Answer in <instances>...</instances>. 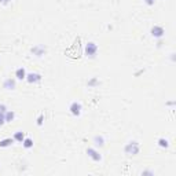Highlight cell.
I'll list each match as a JSON object with an SVG mask.
<instances>
[{
  "mask_svg": "<svg viewBox=\"0 0 176 176\" xmlns=\"http://www.w3.org/2000/svg\"><path fill=\"white\" fill-rule=\"evenodd\" d=\"M167 105H168V106H173V105H175V102H168Z\"/></svg>",
  "mask_w": 176,
  "mask_h": 176,
  "instance_id": "23",
  "label": "cell"
},
{
  "mask_svg": "<svg viewBox=\"0 0 176 176\" xmlns=\"http://www.w3.org/2000/svg\"><path fill=\"white\" fill-rule=\"evenodd\" d=\"M7 110H8V109H7V106H6V105H3V103H0V113L4 114V113L7 112Z\"/></svg>",
  "mask_w": 176,
  "mask_h": 176,
  "instance_id": "17",
  "label": "cell"
},
{
  "mask_svg": "<svg viewBox=\"0 0 176 176\" xmlns=\"http://www.w3.org/2000/svg\"><path fill=\"white\" fill-rule=\"evenodd\" d=\"M158 146L163 147V149H167V147H169V142H168V139H165V138H160L158 139Z\"/></svg>",
  "mask_w": 176,
  "mask_h": 176,
  "instance_id": "16",
  "label": "cell"
},
{
  "mask_svg": "<svg viewBox=\"0 0 176 176\" xmlns=\"http://www.w3.org/2000/svg\"><path fill=\"white\" fill-rule=\"evenodd\" d=\"M87 156L92 161H95V163H99V161L102 160V156H100L99 152L96 150V147H88L87 149Z\"/></svg>",
  "mask_w": 176,
  "mask_h": 176,
  "instance_id": "3",
  "label": "cell"
},
{
  "mask_svg": "<svg viewBox=\"0 0 176 176\" xmlns=\"http://www.w3.org/2000/svg\"><path fill=\"white\" fill-rule=\"evenodd\" d=\"M25 80L29 83V84H36V83L41 81V74L40 73H28Z\"/></svg>",
  "mask_w": 176,
  "mask_h": 176,
  "instance_id": "6",
  "label": "cell"
},
{
  "mask_svg": "<svg viewBox=\"0 0 176 176\" xmlns=\"http://www.w3.org/2000/svg\"><path fill=\"white\" fill-rule=\"evenodd\" d=\"M139 152H141V145L136 141H131L124 146V153L127 156H138Z\"/></svg>",
  "mask_w": 176,
  "mask_h": 176,
  "instance_id": "1",
  "label": "cell"
},
{
  "mask_svg": "<svg viewBox=\"0 0 176 176\" xmlns=\"http://www.w3.org/2000/svg\"><path fill=\"white\" fill-rule=\"evenodd\" d=\"M105 138H103L102 135H95L94 136V145L95 147H103L105 146Z\"/></svg>",
  "mask_w": 176,
  "mask_h": 176,
  "instance_id": "9",
  "label": "cell"
},
{
  "mask_svg": "<svg viewBox=\"0 0 176 176\" xmlns=\"http://www.w3.org/2000/svg\"><path fill=\"white\" fill-rule=\"evenodd\" d=\"M69 110H70V113L73 114V116H80V114H81V110H83V106H81V103H80V102L74 100V102H72V103H70Z\"/></svg>",
  "mask_w": 176,
  "mask_h": 176,
  "instance_id": "4",
  "label": "cell"
},
{
  "mask_svg": "<svg viewBox=\"0 0 176 176\" xmlns=\"http://www.w3.org/2000/svg\"><path fill=\"white\" fill-rule=\"evenodd\" d=\"M142 175H154V172H152V171H145V172H142Z\"/></svg>",
  "mask_w": 176,
  "mask_h": 176,
  "instance_id": "22",
  "label": "cell"
},
{
  "mask_svg": "<svg viewBox=\"0 0 176 176\" xmlns=\"http://www.w3.org/2000/svg\"><path fill=\"white\" fill-rule=\"evenodd\" d=\"M3 87L6 89H8V91H13V89H15V87H17V81L14 80V78L8 77L4 80V83H3Z\"/></svg>",
  "mask_w": 176,
  "mask_h": 176,
  "instance_id": "7",
  "label": "cell"
},
{
  "mask_svg": "<svg viewBox=\"0 0 176 176\" xmlns=\"http://www.w3.org/2000/svg\"><path fill=\"white\" fill-rule=\"evenodd\" d=\"M22 146L25 149H32V147H33V141H32L30 138H25L22 141Z\"/></svg>",
  "mask_w": 176,
  "mask_h": 176,
  "instance_id": "14",
  "label": "cell"
},
{
  "mask_svg": "<svg viewBox=\"0 0 176 176\" xmlns=\"http://www.w3.org/2000/svg\"><path fill=\"white\" fill-rule=\"evenodd\" d=\"M26 70H25V67H18V69L15 70V77L18 78V80H25L26 78Z\"/></svg>",
  "mask_w": 176,
  "mask_h": 176,
  "instance_id": "10",
  "label": "cell"
},
{
  "mask_svg": "<svg viewBox=\"0 0 176 176\" xmlns=\"http://www.w3.org/2000/svg\"><path fill=\"white\" fill-rule=\"evenodd\" d=\"M143 2H145L147 6H154L156 4V0H143Z\"/></svg>",
  "mask_w": 176,
  "mask_h": 176,
  "instance_id": "20",
  "label": "cell"
},
{
  "mask_svg": "<svg viewBox=\"0 0 176 176\" xmlns=\"http://www.w3.org/2000/svg\"><path fill=\"white\" fill-rule=\"evenodd\" d=\"M43 120H44V117H43V114H41V116H39V118H37V125H41Z\"/></svg>",
  "mask_w": 176,
  "mask_h": 176,
  "instance_id": "21",
  "label": "cell"
},
{
  "mask_svg": "<svg viewBox=\"0 0 176 176\" xmlns=\"http://www.w3.org/2000/svg\"><path fill=\"white\" fill-rule=\"evenodd\" d=\"M4 118H6V123H11V121H14V118H15V113L13 110H7L4 113Z\"/></svg>",
  "mask_w": 176,
  "mask_h": 176,
  "instance_id": "11",
  "label": "cell"
},
{
  "mask_svg": "<svg viewBox=\"0 0 176 176\" xmlns=\"http://www.w3.org/2000/svg\"><path fill=\"white\" fill-rule=\"evenodd\" d=\"M4 124H6L4 114H3V113H0V127H2V125H4Z\"/></svg>",
  "mask_w": 176,
  "mask_h": 176,
  "instance_id": "18",
  "label": "cell"
},
{
  "mask_svg": "<svg viewBox=\"0 0 176 176\" xmlns=\"http://www.w3.org/2000/svg\"><path fill=\"white\" fill-rule=\"evenodd\" d=\"M96 52H98V45H96V43L88 41L87 45H85V55H87L88 58H95Z\"/></svg>",
  "mask_w": 176,
  "mask_h": 176,
  "instance_id": "2",
  "label": "cell"
},
{
  "mask_svg": "<svg viewBox=\"0 0 176 176\" xmlns=\"http://www.w3.org/2000/svg\"><path fill=\"white\" fill-rule=\"evenodd\" d=\"M32 54L36 56H43L45 54V47L44 45H35V47L32 48Z\"/></svg>",
  "mask_w": 176,
  "mask_h": 176,
  "instance_id": "8",
  "label": "cell"
},
{
  "mask_svg": "<svg viewBox=\"0 0 176 176\" xmlns=\"http://www.w3.org/2000/svg\"><path fill=\"white\" fill-rule=\"evenodd\" d=\"M25 138H26V136H25V134H24L22 131H17L15 134H14V141H15V142L22 143V141H24Z\"/></svg>",
  "mask_w": 176,
  "mask_h": 176,
  "instance_id": "13",
  "label": "cell"
},
{
  "mask_svg": "<svg viewBox=\"0 0 176 176\" xmlns=\"http://www.w3.org/2000/svg\"><path fill=\"white\" fill-rule=\"evenodd\" d=\"M98 84H99V80H98L96 77H91V78L88 80V83H87V85H88L89 88H94V87H96Z\"/></svg>",
  "mask_w": 176,
  "mask_h": 176,
  "instance_id": "15",
  "label": "cell"
},
{
  "mask_svg": "<svg viewBox=\"0 0 176 176\" xmlns=\"http://www.w3.org/2000/svg\"><path fill=\"white\" fill-rule=\"evenodd\" d=\"M11 2H13V0H0V4H2V6H8Z\"/></svg>",
  "mask_w": 176,
  "mask_h": 176,
  "instance_id": "19",
  "label": "cell"
},
{
  "mask_svg": "<svg viewBox=\"0 0 176 176\" xmlns=\"http://www.w3.org/2000/svg\"><path fill=\"white\" fill-rule=\"evenodd\" d=\"M14 142H15L14 138H6V139H3V141H0V147H8V146H11Z\"/></svg>",
  "mask_w": 176,
  "mask_h": 176,
  "instance_id": "12",
  "label": "cell"
},
{
  "mask_svg": "<svg viewBox=\"0 0 176 176\" xmlns=\"http://www.w3.org/2000/svg\"><path fill=\"white\" fill-rule=\"evenodd\" d=\"M164 35H165V30H164L163 26H160V25H154V26L152 28V36L153 37L161 39V37H164Z\"/></svg>",
  "mask_w": 176,
  "mask_h": 176,
  "instance_id": "5",
  "label": "cell"
}]
</instances>
